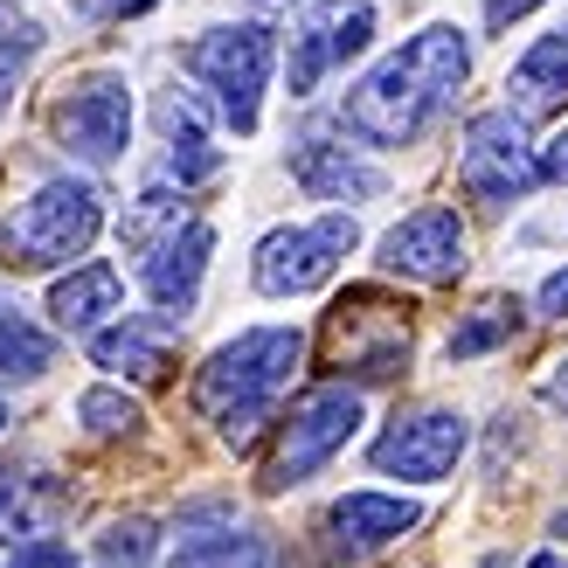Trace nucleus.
<instances>
[{
  "instance_id": "1",
  "label": "nucleus",
  "mask_w": 568,
  "mask_h": 568,
  "mask_svg": "<svg viewBox=\"0 0 568 568\" xmlns=\"http://www.w3.org/2000/svg\"><path fill=\"white\" fill-rule=\"evenodd\" d=\"M465 77H471L465 28L430 21V28H416L403 49L382 55V63L354 83L347 104H339V125H347L354 139H367V146H416V139L450 111V98H458Z\"/></svg>"
},
{
  "instance_id": "2",
  "label": "nucleus",
  "mask_w": 568,
  "mask_h": 568,
  "mask_svg": "<svg viewBox=\"0 0 568 568\" xmlns=\"http://www.w3.org/2000/svg\"><path fill=\"white\" fill-rule=\"evenodd\" d=\"M305 361V333L298 326H250L236 333L230 347H215L202 361V375H194V409L202 423H215L230 444H250L271 423L277 395L292 388Z\"/></svg>"
},
{
  "instance_id": "3",
  "label": "nucleus",
  "mask_w": 568,
  "mask_h": 568,
  "mask_svg": "<svg viewBox=\"0 0 568 568\" xmlns=\"http://www.w3.org/2000/svg\"><path fill=\"white\" fill-rule=\"evenodd\" d=\"M104 230V194L98 181L63 174V181H42L28 202L0 222V264L8 271H49V264H70L98 243Z\"/></svg>"
},
{
  "instance_id": "4",
  "label": "nucleus",
  "mask_w": 568,
  "mask_h": 568,
  "mask_svg": "<svg viewBox=\"0 0 568 568\" xmlns=\"http://www.w3.org/2000/svg\"><path fill=\"white\" fill-rule=\"evenodd\" d=\"M271 55H277V36L264 21H236V28H209L181 49V70L215 91V111L230 119L243 139L257 132V111H264V83H271Z\"/></svg>"
},
{
  "instance_id": "5",
  "label": "nucleus",
  "mask_w": 568,
  "mask_h": 568,
  "mask_svg": "<svg viewBox=\"0 0 568 568\" xmlns=\"http://www.w3.org/2000/svg\"><path fill=\"white\" fill-rule=\"evenodd\" d=\"M354 430H361V388H347V382L305 388L298 403H292V416L277 423V444H271L257 486H264V493H292V486H305V478L320 471L333 450H347Z\"/></svg>"
},
{
  "instance_id": "6",
  "label": "nucleus",
  "mask_w": 568,
  "mask_h": 568,
  "mask_svg": "<svg viewBox=\"0 0 568 568\" xmlns=\"http://www.w3.org/2000/svg\"><path fill=\"white\" fill-rule=\"evenodd\" d=\"M326 367L395 382L409 367V305H388L382 292H347L326 312Z\"/></svg>"
},
{
  "instance_id": "7",
  "label": "nucleus",
  "mask_w": 568,
  "mask_h": 568,
  "mask_svg": "<svg viewBox=\"0 0 568 568\" xmlns=\"http://www.w3.org/2000/svg\"><path fill=\"white\" fill-rule=\"evenodd\" d=\"M354 243H361L354 215H320V222H305V230H271L257 243L250 277H257L264 298H305V292H320V284H333L339 257H347Z\"/></svg>"
},
{
  "instance_id": "8",
  "label": "nucleus",
  "mask_w": 568,
  "mask_h": 568,
  "mask_svg": "<svg viewBox=\"0 0 568 568\" xmlns=\"http://www.w3.org/2000/svg\"><path fill=\"white\" fill-rule=\"evenodd\" d=\"M55 139H63V153L83 160V166H111L125 146H132V91L119 70H91L77 77L63 98L49 111Z\"/></svg>"
},
{
  "instance_id": "9",
  "label": "nucleus",
  "mask_w": 568,
  "mask_h": 568,
  "mask_svg": "<svg viewBox=\"0 0 568 568\" xmlns=\"http://www.w3.org/2000/svg\"><path fill=\"white\" fill-rule=\"evenodd\" d=\"M458 181L471 202L506 209L534 187V153H527V132L514 111H478L465 125V153H458Z\"/></svg>"
},
{
  "instance_id": "10",
  "label": "nucleus",
  "mask_w": 568,
  "mask_h": 568,
  "mask_svg": "<svg viewBox=\"0 0 568 568\" xmlns=\"http://www.w3.org/2000/svg\"><path fill=\"white\" fill-rule=\"evenodd\" d=\"M465 444H471V423L458 409H416V416H395L367 458H375V471H388V478L437 486V478L465 458Z\"/></svg>"
},
{
  "instance_id": "11",
  "label": "nucleus",
  "mask_w": 568,
  "mask_h": 568,
  "mask_svg": "<svg viewBox=\"0 0 568 568\" xmlns=\"http://www.w3.org/2000/svg\"><path fill=\"white\" fill-rule=\"evenodd\" d=\"M382 271L409 277V284H450L465 271V222H458V209L430 202L409 222H395V230L382 236Z\"/></svg>"
},
{
  "instance_id": "12",
  "label": "nucleus",
  "mask_w": 568,
  "mask_h": 568,
  "mask_svg": "<svg viewBox=\"0 0 568 568\" xmlns=\"http://www.w3.org/2000/svg\"><path fill=\"white\" fill-rule=\"evenodd\" d=\"M209 257H215V230L202 215H187V222H174L160 243H146L139 250V284H146V298L160 305V312H181L202 298V277H209Z\"/></svg>"
},
{
  "instance_id": "13",
  "label": "nucleus",
  "mask_w": 568,
  "mask_h": 568,
  "mask_svg": "<svg viewBox=\"0 0 568 568\" xmlns=\"http://www.w3.org/2000/svg\"><path fill=\"white\" fill-rule=\"evenodd\" d=\"M166 568H271V541L250 534V527H236V514L222 499H202V506L181 514Z\"/></svg>"
},
{
  "instance_id": "14",
  "label": "nucleus",
  "mask_w": 568,
  "mask_h": 568,
  "mask_svg": "<svg viewBox=\"0 0 568 568\" xmlns=\"http://www.w3.org/2000/svg\"><path fill=\"white\" fill-rule=\"evenodd\" d=\"M416 527H423V506L395 499V493H347V499H333V514H326L339 561H367V555H382L388 541H403Z\"/></svg>"
},
{
  "instance_id": "15",
  "label": "nucleus",
  "mask_w": 568,
  "mask_h": 568,
  "mask_svg": "<svg viewBox=\"0 0 568 568\" xmlns=\"http://www.w3.org/2000/svg\"><path fill=\"white\" fill-rule=\"evenodd\" d=\"M70 506L63 493V478H49L36 458H8L0 465V541H36V534L55 527V514Z\"/></svg>"
},
{
  "instance_id": "16",
  "label": "nucleus",
  "mask_w": 568,
  "mask_h": 568,
  "mask_svg": "<svg viewBox=\"0 0 568 568\" xmlns=\"http://www.w3.org/2000/svg\"><path fill=\"white\" fill-rule=\"evenodd\" d=\"M174 312H160V320H119V326H98L83 333V347H91L98 367L111 375H132V382H160L166 375V339H174Z\"/></svg>"
},
{
  "instance_id": "17",
  "label": "nucleus",
  "mask_w": 568,
  "mask_h": 568,
  "mask_svg": "<svg viewBox=\"0 0 568 568\" xmlns=\"http://www.w3.org/2000/svg\"><path fill=\"white\" fill-rule=\"evenodd\" d=\"M292 181L305 194H320V202H375V194L388 187L382 166L354 160L347 146H326V139H298L292 146Z\"/></svg>"
},
{
  "instance_id": "18",
  "label": "nucleus",
  "mask_w": 568,
  "mask_h": 568,
  "mask_svg": "<svg viewBox=\"0 0 568 568\" xmlns=\"http://www.w3.org/2000/svg\"><path fill=\"white\" fill-rule=\"evenodd\" d=\"M125 305V284H119V271L111 264H83V271H70V277H55L49 284V312H55V326L63 333H98L111 312Z\"/></svg>"
},
{
  "instance_id": "19",
  "label": "nucleus",
  "mask_w": 568,
  "mask_h": 568,
  "mask_svg": "<svg viewBox=\"0 0 568 568\" xmlns=\"http://www.w3.org/2000/svg\"><path fill=\"white\" fill-rule=\"evenodd\" d=\"M506 98H514V119H548L568 104V36H541L514 77H506Z\"/></svg>"
},
{
  "instance_id": "20",
  "label": "nucleus",
  "mask_w": 568,
  "mask_h": 568,
  "mask_svg": "<svg viewBox=\"0 0 568 568\" xmlns=\"http://www.w3.org/2000/svg\"><path fill=\"white\" fill-rule=\"evenodd\" d=\"M160 119H166V166H174V181L181 187H202V181H215L222 174V153L209 146V111H202V98L194 91H174L160 104Z\"/></svg>"
},
{
  "instance_id": "21",
  "label": "nucleus",
  "mask_w": 568,
  "mask_h": 568,
  "mask_svg": "<svg viewBox=\"0 0 568 568\" xmlns=\"http://www.w3.org/2000/svg\"><path fill=\"white\" fill-rule=\"evenodd\" d=\"M55 367V333L0 298V382H36Z\"/></svg>"
},
{
  "instance_id": "22",
  "label": "nucleus",
  "mask_w": 568,
  "mask_h": 568,
  "mask_svg": "<svg viewBox=\"0 0 568 568\" xmlns=\"http://www.w3.org/2000/svg\"><path fill=\"white\" fill-rule=\"evenodd\" d=\"M174 222H187V194H174V187H146L139 194V202L125 209V222H119V243L132 250H146V243H160L166 230H174Z\"/></svg>"
},
{
  "instance_id": "23",
  "label": "nucleus",
  "mask_w": 568,
  "mask_h": 568,
  "mask_svg": "<svg viewBox=\"0 0 568 568\" xmlns=\"http://www.w3.org/2000/svg\"><path fill=\"white\" fill-rule=\"evenodd\" d=\"M514 326H520V305H514V298H486L458 333L444 339V354H450V361H478V354H493L499 339H514Z\"/></svg>"
},
{
  "instance_id": "24",
  "label": "nucleus",
  "mask_w": 568,
  "mask_h": 568,
  "mask_svg": "<svg viewBox=\"0 0 568 568\" xmlns=\"http://www.w3.org/2000/svg\"><path fill=\"white\" fill-rule=\"evenodd\" d=\"M160 548V527L146 514H125V520H111L104 527V541H98V568H146Z\"/></svg>"
},
{
  "instance_id": "25",
  "label": "nucleus",
  "mask_w": 568,
  "mask_h": 568,
  "mask_svg": "<svg viewBox=\"0 0 568 568\" xmlns=\"http://www.w3.org/2000/svg\"><path fill=\"white\" fill-rule=\"evenodd\" d=\"M77 416H83V430H91V437H132L139 423H146V416H139V403H132V395H119V388H91L77 403Z\"/></svg>"
},
{
  "instance_id": "26",
  "label": "nucleus",
  "mask_w": 568,
  "mask_h": 568,
  "mask_svg": "<svg viewBox=\"0 0 568 568\" xmlns=\"http://www.w3.org/2000/svg\"><path fill=\"white\" fill-rule=\"evenodd\" d=\"M42 21L28 14V8H14V0H0V63H28V55H42Z\"/></svg>"
},
{
  "instance_id": "27",
  "label": "nucleus",
  "mask_w": 568,
  "mask_h": 568,
  "mask_svg": "<svg viewBox=\"0 0 568 568\" xmlns=\"http://www.w3.org/2000/svg\"><path fill=\"white\" fill-rule=\"evenodd\" d=\"M326 28H298L292 36V98H312V83L326 77Z\"/></svg>"
},
{
  "instance_id": "28",
  "label": "nucleus",
  "mask_w": 568,
  "mask_h": 568,
  "mask_svg": "<svg viewBox=\"0 0 568 568\" xmlns=\"http://www.w3.org/2000/svg\"><path fill=\"white\" fill-rule=\"evenodd\" d=\"M367 42H375V14H367V8H347L326 28V55H333V63H354Z\"/></svg>"
},
{
  "instance_id": "29",
  "label": "nucleus",
  "mask_w": 568,
  "mask_h": 568,
  "mask_svg": "<svg viewBox=\"0 0 568 568\" xmlns=\"http://www.w3.org/2000/svg\"><path fill=\"white\" fill-rule=\"evenodd\" d=\"M8 568H83V561H77L70 541H49V534H36V541H21V548L8 555Z\"/></svg>"
},
{
  "instance_id": "30",
  "label": "nucleus",
  "mask_w": 568,
  "mask_h": 568,
  "mask_svg": "<svg viewBox=\"0 0 568 568\" xmlns=\"http://www.w3.org/2000/svg\"><path fill=\"white\" fill-rule=\"evenodd\" d=\"M534 181H555V187H568V132H555L541 153H534Z\"/></svg>"
},
{
  "instance_id": "31",
  "label": "nucleus",
  "mask_w": 568,
  "mask_h": 568,
  "mask_svg": "<svg viewBox=\"0 0 568 568\" xmlns=\"http://www.w3.org/2000/svg\"><path fill=\"white\" fill-rule=\"evenodd\" d=\"M534 305H541L548 320H568V264H561V271H555V277L541 284V298H534Z\"/></svg>"
},
{
  "instance_id": "32",
  "label": "nucleus",
  "mask_w": 568,
  "mask_h": 568,
  "mask_svg": "<svg viewBox=\"0 0 568 568\" xmlns=\"http://www.w3.org/2000/svg\"><path fill=\"white\" fill-rule=\"evenodd\" d=\"M541 0H486V28H514V21H527Z\"/></svg>"
},
{
  "instance_id": "33",
  "label": "nucleus",
  "mask_w": 568,
  "mask_h": 568,
  "mask_svg": "<svg viewBox=\"0 0 568 568\" xmlns=\"http://www.w3.org/2000/svg\"><path fill=\"white\" fill-rule=\"evenodd\" d=\"M541 395H548V403H555V409L568 416V354H561V361L548 367V382H541Z\"/></svg>"
},
{
  "instance_id": "34",
  "label": "nucleus",
  "mask_w": 568,
  "mask_h": 568,
  "mask_svg": "<svg viewBox=\"0 0 568 568\" xmlns=\"http://www.w3.org/2000/svg\"><path fill=\"white\" fill-rule=\"evenodd\" d=\"M98 14H111V21H125V14H146V8H160V0H91Z\"/></svg>"
},
{
  "instance_id": "35",
  "label": "nucleus",
  "mask_w": 568,
  "mask_h": 568,
  "mask_svg": "<svg viewBox=\"0 0 568 568\" xmlns=\"http://www.w3.org/2000/svg\"><path fill=\"white\" fill-rule=\"evenodd\" d=\"M8 98H14V63H0V111H8Z\"/></svg>"
},
{
  "instance_id": "36",
  "label": "nucleus",
  "mask_w": 568,
  "mask_h": 568,
  "mask_svg": "<svg viewBox=\"0 0 568 568\" xmlns=\"http://www.w3.org/2000/svg\"><path fill=\"white\" fill-rule=\"evenodd\" d=\"M527 568H568V561H561V555H534Z\"/></svg>"
},
{
  "instance_id": "37",
  "label": "nucleus",
  "mask_w": 568,
  "mask_h": 568,
  "mask_svg": "<svg viewBox=\"0 0 568 568\" xmlns=\"http://www.w3.org/2000/svg\"><path fill=\"white\" fill-rule=\"evenodd\" d=\"M0 430H8V395H0Z\"/></svg>"
},
{
  "instance_id": "38",
  "label": "nucleus",
  "mask_w": 568,
  "mask_h": 568,
  "mask_svg": "<svg viewBox=\"0 0 568 568\" xmlns=\"http://www.w3.org/2000/svg\"><path fill=\"white\" fill-rule=\"evenodd\" d=\"M561 36H568V28H561Z\"/></svg>"
}]
</instances>
